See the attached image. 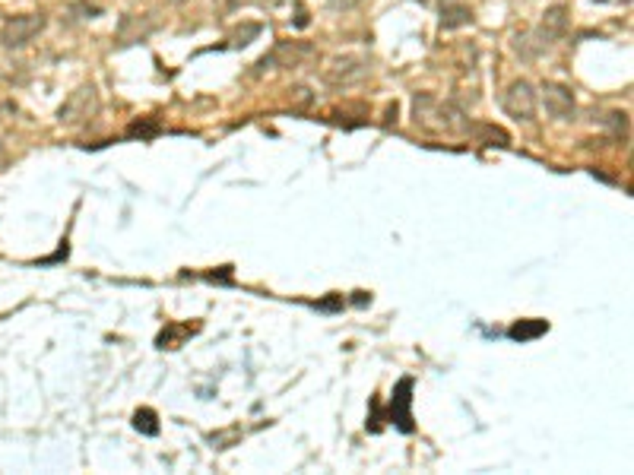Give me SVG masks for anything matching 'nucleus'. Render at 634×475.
I'll use <instances>...</instances> for the list:
<instances>
[{"label":"nucleus","mask_w":634,"mask_h":475,"mask_svg":"<svg viewBox=\"0 0 634 475\" xmlns=\"http://www.w3.org/2000/svg\"><path fill=\"white\" fill-rule=\"evenodd\" d=\"M95 111H99V92H95V86H80V89L70 92V99L60 105L58 121L67 127H77V124H83V121H89Z\"/></svg>","instance_id":"3"},{"label":"nucleus","mask_w":634,"mask_h":475,"mask_svg":"<svg viewBox=\"0 0 634 475\" xmlns=\"http://www.w3.org/2000/svg\"><path fill=\"white\" fill-rule=\"evenodd\" d=\"M473 23V10L463 0H441V26L444 29H460Z\"/></svg>","instance_id":"10"},{"label":"nucleus","mask_w":634,"mask_h":475,"mask_svg":"<svg viewBox=\"0 0 634 475\" xmlns=\"http://www.w3.org/2000/svg\"><path fill=\"white\" fill-rule=\"evenodd\" d=\"M603 124L609 127L616 140H625V133H628V114H625V111H609L603 118Z\"/></svg>","instance_id":"13"},{"label":"nucleus","mask_w":634,"mask_h":475,"mask_svg":"<svg viewBox=\"0 0 634 475\" xmlns=\"http://www.w3.org/2000/svg\"><path fill=\"white\" fill-rule=\"evenodd\" d=\"M73 10H77V13H89V16H99V13H102L99 6H89V4H77Z\"/></svg>","instance_id":"19"},{"label":"nucleus","mask_w":634,"mask_h":475,"mask_svg":"<svg viewBox=\"0 0 634 475\" xmlns=\"http://www.w3.org/2000/svg\"><path fill=\"white\" fill-rule=\"evenodd\" d=\"M133 428H136V431H143V434H149V437H153V434H159V425H155V412L153 409H140L133 415Z\"/></svg>","instance_id":"15"},{"label":"nucleus","mask_w":634,"mask_h":475,"mask_svg":"<svg viewBox=\"0 0 634 475\" xmlns=\"http://www.w3.org/2000/svg\"><path fill=\"white\" fill-rule=\"evenodd\" d=\"M216 4H219V6H231V4H235V0H216Z\"/></svg>","instance_id":"23"},{"label":"nucleus","mask_w":634,"mask_h":475,"mask_svg":"<svg viewBox=\"0 0 634 475\" xmlns=\"http://www.w3.org/2000/svg\"><path fill=\"white\" fill-rule=\"evenodd\" d=\"M384 124H387V127H390V124H397V105H390V108H387V121H384Z\"/></svg>","instance_id":"21"},{"label":"nucleus","mask_w":634,"mask_h":475,"mask_svg":"<svg viewBox=\"0 0 634 475\" xmlns=\"http://www.w3.org/2000/svg\"><path fill=\"white\" fill-rule=\"evenodd\" d=\"M292 95V105H298V108H305V105H311V99H315V95H311V89L308 86H295V89H289Z\"/></svg>","instance_id":"17"},{"label":"nucleus","mask_w":634,"mask_h":475,"mask_svg":"<svg viewBox=\"0 0 634 475\" xmlns=\"http://www.w3.org/2000/svg\"><path fill=\"white\" fill-rule=\"evenodd\" d=\"M564 29H568V10H564V6H552V10L542 16V23L536 26V32H533V38H536L533 54H540L552 42H558V38L564 35Z\"/></svg>","instance_id":"6"},{"label":"nucleus","mask_w":634,"mask_h":475,"mask_svg":"<svg viewBox=\"0 0 634 475\" xmlns=\"http://www.w3.org/2000/svg\"><path fill=\"white\" fill-rule=\"evenodd\" d=\"M368 77V57L362 54H339V57H330L324 67V83L333 86V89H346V86H356Z\"/></svg>","instance_id":"2"},{"label":"nucleus","mask_w":634,"mask_h":475,"mask_svg":"<svg viewBox=\"0 0 634 475\" xmlns=\"http://www.w3.org/2000/svg\"><path fill=\"white\" fill-rule=\"evenodd\" d=\"M42 29H45V16H42V13L13 16L10 23H4V29H0V42H4L6 48H23V45H29Z\"/></svg>","instance_id":"4"},{"label":"nucleus","mask_w":634,"mask_h":475,"mask_svg":"<svg viewBox=\"0 0 634 475\" xmlns=\"http://www.w3.org/2000/svg\"><path fill=\"white\" fill-rule=\"evenodd\" d=\"M542 101H545V111L552 114V118H574V92L568 89V86L562 83H545L542 86Z\"/></svg>","instance_id":"7"},{"label":"nucleus","mask_w":634,"mask_h":475,"mask_svg":"<svg viewBox=\"0 0 634 475\" xmlns=\"http://www.w3.org/2000/svg\"><path fill=\"white\" fill-rule=\"evenodd\" d=\"M308 54H311V48H308V45H298V42H279L276 48H273L270 57H263L257 67H267V64H273V67H298V64H302V57H308Z\"/></svg>","instance_id":"9"},{"label":"nucleus","mask_w":634,"mask_h":475,"mask_svg":"<svg viewBox=\"0 0 634 475\" xmlns=\"http://www.w3.org/2000/svg\"><path fill=\"white\" fill-rule=\"evenodd\" d=\"M412 118L422 130L432 133H466V121H463V111L451 101H441L438 95L432 92H419L412 99Z\"/></svg>","instance_id":"1"},{"label":"nucleus","mask_w":634,"mask_h":475,"mask_svg":"<svg viewBox=\"0 0 634 475\" xmlns=\"http://www.w3.org/2000/svg\"><path fill=\"white\" fill-rule=\"evenodd\" d=\"M542 332H549V323L545 320H520L508 330V336L514 339V342H527V339H536V336H542Z\"/></svg>","instance_id":"12"},{"label":"nucleus","mask_w":634,"mask_h":475,"mask_svg":"<svg viewBox=\"0 0 634 475\" xmlns=\"http://www.w3.org/2000/svg\"><path fill=\"white\" fill-rule=\"evenodd\" d=\"M127 133H131V137H140V140H149V137L159 133V124H155V121H136V124L127 127Z\"/></svg>","instance_id":"16"},{"label":"nucleus","mask_w":634,"mask_h":475,"mask_svg":"<svg viewBox=\"0 0 634 475\" xmlns=\"http://www.w3.org/2000/svg\"><path fill=\"white\" fill-rule=\"evenodd\" d=\"M362 0H330L333 10H352V6H359Z\"/></svg>","instance_id":"18"},{"label":"nucleus","mask_w":634,"mask_h":475,"mask_svg":"<svg viewBox=\"0 0 634 475\" xmlns=\"http://www.w3.org/2000/svg\"><path fill=\"white\" fill-rule=\"evenodd\" d=\"M466 130H473L476 137H479L486 146H510V137H508V130H501V127H495V124H469Z\"/></svg>","instance_id":"11"},{"label":"nucleus","mask_w":634,"mask_h":475,"mask_svg":"<svg viewBox=\"0 0 634 475\" xmlns=\"http://www.w3.org/2000/svg\"><path fill=\"white\" fill-rule=\"evenodd\" d=\"M283 0H261V6H267V10H273V6H279Z\"/></svg>","instance_id":"22"},{"label":"nucleus","mask_w":634,"mask_h":475,"mask_svg":"<svg viewBox=\"0 0 634 475\" xmlns=\"http://www.w3.org/2000/svg\"><path fill=\"white\" fill-rule=\"evenodd\" d=\"M412 380L403 377L393 390V403H390V422H397L400 431H412V415H409V403H412Z\"/></svg>","instance_id":"8"},{"label":"nucleus","mask_w":634,"mask_h":475,"mask_svg":"<svg viewBox=\"0 0 634 475\" xmlns=\"http://www.w3.org/2000/svg\"><path fill=\"white\" fill-rule=\"evenodd\" d=\"M295 26H298V29H305V26H308V10H305V6H298V16H295Z\"/></svg>","instance_id":"20"},{"label":"nucleus","mask_w":634,"mask_h":475,"mask_svg":"<svg viewBox=\"0 0 634 475\" xmlns=\"http://www.w3.org/2000/svg\"><path fill=\"white\" fill-rule=\"evenodd\" d=\"M257 35H261V26H257V23H244L241 29H235V32H231V38H229V42H231V48H244V45H251V42H254Z\"/></svg>","instance_id":"14"},{"label":"nucleus","mask_w":634,"mask_h":475,"mask_svg":"<svg viewBox=\"0 0 634 475\" xmlns=\"http://www.w3.org/2000/svg\"><path fill=\"white\" fill-rule=\"evenodd\" d=\"M501 105H504V111H508L514 121H533V114H536V92H533V86H530L527 79L510 83L508 92H504V99H501Z\"/></svg>","instance_id":"5"}]
</instances>
